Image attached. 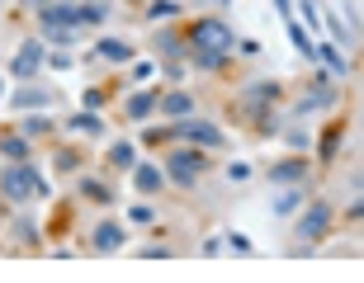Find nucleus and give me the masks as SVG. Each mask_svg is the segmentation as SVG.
I'll list each match as a JSON object with an SVG mask.
<instances>
[{"instance_id":"2eb2a0df","label":"nucleus","mask_w":364,"mask_h":283,"mask_svg":"<svg viewBox=\"0 0 364 283\" xmlns=\"http://www.w3.org/2000/svg\"><path fill=\"white\" fill-rule=\"evenodd\" d=\"M123 236H128V231H123L119 222H100V227H95V250H100V255H114V250H123Z\"/></svg>"},{"instance_id":"0eeeda50","label":"nucleus","mask_w":364,"mask_h":283,"mask_svg":"<svg viewBox=\"0 0 364 283\" xmlns=\"http://www.w3.org/2000/svg\"><path fill=\"white\" fill-rule=\"evenodd\" d=\"M43 57H48V48H43V38H28L19 43V52L10 57V76H19V81H28L33 71L43 67Z\"/></svg>"},{"instance_id":"c9c22d12","label":"nucleus","mask_w":364,"mask_h":283,"mask_svg":"<svg viewBox=\"0 0 364 283\" xmlns=\"http://www.w3.org/2000/svg\"><path fill=\"white\" fill-rule=\"evenodd\" d=\"M274 10H279V14H289V0H274Z\"/></svg>"},{"instance_id":"f03ea898","label":"nucleus","mask_w":364,"mask_h":283,"mask_svg":"<svg viewBox=\"0 0 364 283\" xmlns=\"http://www.w3.org/2000/svg\"><path fill=\"white\" fill-rule=\"evenodd\" d=\"M203 170H208L203 147H180V151H171V156H166V179H176L180 189H194Z\"/></svg>"},{"instance_id":"dca6fc26","label":"nucleus","mask_w":364,"mask_h":283,"mask_svg":"<svg viewBox=\"0 0 364 283\" xmlns=\"http://www.w3.org/2000/svg\"><path fill=\"white\" fill-rule=\"evenodd\" d=\"M105 19H109L105 0H85V5H76V24L81 28H95V24H105Z\"/></svg>"},{"instance_id":"cd10ccee","label":"nucleus","mask_w":364,"mask_h":283,"mask_svg":"<svg viewBox=\"0 0 364 283\" xmlns=\"http://www.w3.org/2000/svg\"><path fill=\"white\" fill-rule=\"evenodd\" d=\"M194 67H199V71H218V67H223V52H208V48H194Z\"/></svg>"},{"instance_id":"4be33fe9","label":"nucleus","mask_w":364,"mask_h":283,"mask_svg":"<svg viewBox=\"0 0 364 283\" xmlns=\"http://www.w3.org/2000/svg\"><path fill=\"white\" fill-rule=\"evenodd\" d=\"M100 57L105 62H133V48H128V38H105L100 43Z\"/></svg>"},{"instance_id":"a211bd4d","label":"nucleus","mask_w":364,"mask_h":283,"mask_svg":"<svg viewBox=\"0 0 364 283\" xmlns=\"http://www.w3.org/2000/svg\"><path fill=\"white\" fill-rule=\"evenodd\" d=\"M317 62H326L336 76H350V62L341 57V43H317Z\"/></svg>"},{"instance_id":"39448f33","label":"nucleus","mask_w":364,"mask_h":283,"mask_svg":"<svg viewBox=\"0 0 364 283\" xmlns=\"http://www.w3.org/2000/svg\"><path fill=\"white\" fill-rule=\"evenodd\" d=\"M0 199H10V203H28V199H33L28 161H10L5 170H0Z\"/></svg>"},{"instance_id":"473e14b6","label":"nucleus","mask_w":364,"mask_h":283,"mask_svg":"<svg viewBox=\"0 0 364 283\" xmlns=\"http://www.w3.org/2000/svg\"><path fill=\"white\" fill-rule=\"evenodd\" d=\"M128 217H133V222H151V217H156V213H151L147 203H137V208H133V213H128Z\"/></svg>"},{"instance_id":"c85d7f7f","label":"nucleus","mask_w":364,"mask_h":283,"mask_svg":"<svg viewBox=\"0 0 364 283\" xmlns=\"http://www.w3.org/2000/svg\"><path fill=\"white\" fill-rule=\"evenodd\" d=\"M156 48H161V57H180V33H161Z\"/></svg>"},{"instance_id":"5701e85b","label":"nucleus","mask_w":364,"mask_h":283,"mask_svg":"<svg viewBox=\"0 0 364 283\" xmlns=\"http://www.w3.org/2000/svg\"><path fill=\"white\" fill-rule=\"evenodd\" d=\"M147 19H151V24H161V19L171 24V19H180V0H151V5H147Z\"/></svg>"},{"instance_id":"9b49d317","label":"nucleus","mask_w":364,"mask_h":283,"mask_svg":"<svg viewBox=\"0 0 364 283\" xmlns=\"http://www.w3.org/2000/svg\"><path fill=\"white\" fill-rule=\"evenodd\" d=\"M312 161H303V156H289V161H274L270 165V179L274 184H298V179H308Z\"/></svg>"},{"instance_id":"aec40b11","label":"nucleus","mask_w":364,"mask_h":283,"mask_svg":"<svg viewBox=\"0 0 364 283\" xmlns=\"http://www.w3.org/2000/svg\"><path fill=\"white\" fill-rule=\"evenodd\" d=\"M109 165H114V170H133L137 165V147L133 142H114V147H109Z\"/></svg>"},{"instance_id":"f3484780","label":"nucleus","mask_w":364,"mask_h":283,"mask_svg":"<svg viewBox=\"0 0 364 283\" xmlns=\"http://www.w3.org/2000/svg\"><path fill=\"white\" fill-rule=\"evenodd\" d=\"M67 133H76V137H95V133H105V123H100V113H95V109H81V113L67 123Z\"/></svg>"},{"instance_id":"423d86ee","label":"nucleus","mask_w":364,"mask_h":283,"mask_svg":"<svg viewBox=\"0 0 364 283\" xmlns=\"http://www.w3.org/2000/svg\"><path fill=\"white\" fill-rule=\"evenodd\" d=\"M326 227H331V203L312 199L308 208H303V217H298V236H303V241H322Z\"/></svg>"},{"instance_id":"e433bc0d","label":"nucleus","mask_w":364,"mask_h":283,"mask_svg":"<svg viewBox=\"0 0 364 283\" xmlns=\"http://www.w3.org/2000/svg\"><path fill=\"white\" fill-rule=\"evenodd\" d=\"M218 5H228V0H218Z\"/></svg>"},{"instance_id":"f257e3e1","label":"nucleus","mask_w":364,"mask_h":283,"mask_svg":"<svg viewBox=\"0 0 364 283\" xmlns=\"http://www.w3.org/2000/svg\"><path fill=\"white\" fill-rule=\"evenodd\" d=\"M38 28L48 43H76L81 38V24H76V5H48V10H38Z\"/></svg>"},{"instance_id":"6e6552de","label":"nucleus","mask_w":364,"mask_h":283,"mask_svg":"<svg viewBox=\"0 0 364 283\" xmlns=\"http://www.w3.org/2000/svg\"><path fill=\"white\" fill-rule=\"evenodd\" d=\"M156 113H161V118H171V123L189 118V113H194V94H189V90H171V94H156Z\"/></svg>"},{"instance_id":"ddd939ff","label":"nucleus","mask_w":364,"mask_h":283,"mask_svg":"<svg viewBox=\"0 0 364 283\" xmlns=\"http://www.w3.org/2000/svg\"><path fill=\"white\" fill-rule=\"evenodd\" d=\"M161 184H166L161 165H147V161L133 165V189H137V194H161Z\"/></svg>"},{"instance_id":"bb28decb","label":"nucleus","mask_w":364,"mask_h":283,"mask_svg":"<svg viewBox=\"0 0 364 283\" xmlns=\"http://www.w3.org/2000/svg\"><path fill=\"white\" fill-rule=\"evenodd\" d=\"M48 128H53V123H48V113H33V118L19 123V133H24V137H43Z\"/></svg>"},{"instance_id":"4c0bfd02","label":"nucleus","mask_w":364,"mask_h":283,"mask_svg":"<svg viewBox=\"0 0 364 283\" xmlns=\"http://www.w3.org/2000/svg\"><path fill=\"white\" fill-rule=\"evenodd\" d=\"M0 90H5V85H0Z\"/></svg>"},{"instance_id":"9d476101","label":"nucleus","mask_w":364,"mask_h":283,"mask_svg":"<svg viewBox=\"0 0 364 283\" xmlns=\"http://www.w3.org/2000/svg\"><path fill=\"white\" fill-rule=\"evenodd\" d=\"M48 104H53L48 85H19V90H10V109H48Z\"/></svg>"},{"instance_id":"c756f323","label":"nucleus","mask_w":364,"mask_h":283,"mask_svg":"<svg viewBox=\"0 0 364 283\" xmlns=\"http://www.w3.org/2000/svg\"><path fill=\"white\" fill-rule=\"evenodd\" d=\"M223 245H228V250H237V255H251V241H246L242 231H232V236H228Z\"/></svg>"},{"instance_id":"20e7f679","label":"nucleus","mask_w":364,"mask_h":283,"mask_svg":"<svg viewBox=\"0 0 364 283\" xmlns=\"http://www.w3.org/2000/svg\"><path fill=\"white\" fill-rule=\"evenodd\" d=\"M176 137H185L189 147H203V151H218V147H228V137H223V128H213L208 118H180L176 123Z\"/></svg>"},{"instance_id":"f704fd0d","label":"nucleus","mask_w":364,"mask_h":283,"mask_svg":"<svg viewBox=\"0 0 364 283\" xmlns=\"http://www.w3.org/2000/svg\"><path fill=\"white\" fill-rule=\"evenodd\" d=\"M43 5H53V0H24V10H33V14H38Z\"/></svg>"},{"instance_id":"a878e982","label":"nucleus","mask_w":364,"mask_h":283,"mask_svg":"<svg viewBox=\"0 0 364 283\" xmlns=\"http://www.w3.org/2000/svg\"><path fill=\"white\" fill-rule=\"evenodd\" d=\"M303 203H308V194H303V189H289V194H279V199H274V213L289 217V213H298Z\"/></svg>"},{"instance_id":"6ab92c4d","label":"nucleus","mask_w":364,"mask_h":283,"mask_svg":"<svg viewBox=\"0 0 364 283\" xmlns=\"http://www.w3.org/2000/svg\"><path fill=\"white\" fill-rule=\"evenodd\" d=\"M81 199L85 203H114V189H109L105 179H95V175H81Z\"/></svg>"},{"instance_id":"7ed1b4c3","label":"nucleus","mask_w":364,"mask_h":283,"mask_svg":"<svg viewBox=\"0 0 364 283\" xmlns=\"http://www.w3.org/2000/svg\"><path fill=\"white\" fill-rule=\"evenodd\" d=\"M189 43L194 48H208V52H237V33H232L223 19H199V24H189Z\"/></svg>"},{"instance_id":"393cba45","label":"nucleus","mask_w":364,"mask_h":283,"mask_svg":"<svg viewBox=\"0 0 364 283\" xmlns=\"http://www.w3.org/2000/svg\"><path fill=\"white\" fill-rule=\"evenodd\" d=\"M341 133H346V123H331V128H326L322 147H317V161H331V156H336V147H341Z\"/></svg>"},{"instance_id":"b1692460","label":"nucleus","mask_w":364,"mask_h":283,"mask_svg":"<svg viewBox=\"0 0 364 283\" xmlns=\"http://www.w3.org/2000/svg\"><path fill=\"white\" fill-rule=\"evenodd\" d=\"M289 38H294V48H298L303 57H312V62H317V43L308 38V28L298 24V19H289Z\"/></svg>"},{"instance_id":"7c9ffc66","label":"nucleus","mask_w":364,"mask_h":283,"mask_svg":"<svg viewBox=\"0 0 364 283\" xmlns=\"http://www.w3.org/2000/svg\"><path fill=\"white\" fill-rule=\"evenodd\" d=\"M228 179H232V184H242V179H251V165H246V161H232V165H228Z\"/></svg>"},{"instance_id":"4468645a","label":"nucleus","mask_w":364,"mask_h":283,"mask_svg":"<svg viewBox=\"0 0 364 283\" xmlns=\"http://www.w3.org/2000/svg\"><path fill=\"white\" fill-rule=\"evenodd\" d=\"M242 99L256 109V113H265V104H274V99H279V85H274V81H251L242 90Z\"/></svg>"},{"instance_id":"412c9836","label":"nucleus","mask_w":364,"mask_h":283,"mask_svg":"<svg viewBox=\"0 0 364 283\" xmlns=\"http://www.w3.org/2000/svg\"><path fill=\"white\" fill-rule=\"evenodd\" d=\"M0 156H5V161H28V137L19 133V137H0Z\"/></svg>"},{"instance_id":"2f4dec72","label":"nucleus","mask_w":364,"mask_h":283,"mask_svg":"<svg viewBox=\"0 0 364 283\" xmlns=\"http://www.w3.org/2000/svg\"><path fill=\"white\" fill-rule=\"evenodd\" d=\"M76 165H81L76 151H57V170H76Z\"/></svg>"},{"instance_id":"1a4fd4ad","label":"nucleus","mask_w":364,"mask_h":283,"mask_svg":"<svg viewBox=\"0 0 364 283\" xmlns=\"http://www.w3.org/2000/svg\"><path fill=\"white\" fill-rule=\"evenodd\" d=\"M331 99H336V90L326 85V76H317V90H308V94H303V99L294 104V113H298V118H308V113H317V109H326Z\"/></svg>"},{"instance_id":"72a5a7b5","label":"nucleus","mask_w":364,"mask_h":283,"mask_svg":"<svg viewBox=\"0 0 364 283\" xmlns=\"http://www.w3.org/2000/svg\"><path fill=\"white\" fill-rule=\"evenodd\" d=\"M237 52H242V57H256V52H260V43H251V38H242V43H237Z\"/></svg>"},{"instance_id":"f8f14e48","label":"nucleus","mask_w":364,"mask_h":283,"mask_svg":"<svg viewBox=\"0 0 364 283\" xmlns=\"http://www.w3.org/2000/svg\"><path fill=\"white\" fill-rule=\"evenodd\" d=\"M156 94H161V90H137V94H128V99H123V113H128L133 123H147L151 113H156Z\"/></svg>"}]
</instances>
